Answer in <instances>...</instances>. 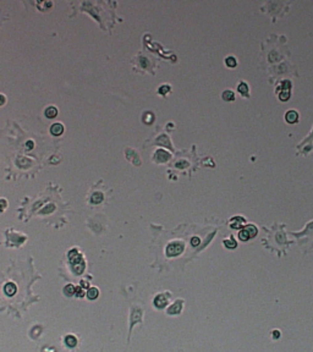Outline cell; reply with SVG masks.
Returning a JSON list of instances; mask_svg holds the SVG:
<instances>
[{
	"label": "cell",
	"mask_w": 313,
	"mask_h": 352,
	"mask_svg": "<svg viewBox=\"0 0 313 352\" xmlns=\"http://www.w3.org/2000/svg\"><path fill=\"white\" fill-rule=\"evenodd\" d=\"M76 295H77L78 297H82L83 295H86V293H84V291H83V288H81V286L76 288Z\"/></svg>",
	"instance_id": "21"
},
{
	"label": "cell",
	"mask_w": 313,
	"mask_h": 352,
	"mask_svg": "<svg viewBox=\"0 0 313 352\" xmlns=\"http://www.w3.org/2000/svg\"><path fill=\"white\" fill-rule=\"evenodd\" d=\"M54 209H55V207H54L53 204H49V205H47V208H44V209H43L40 213H42V214H48V213L53 212Z\"/></svg>",
	"instance_id": "20"
},
{
	"label": "cell",
	"mask_w": 313,
	"mask_h": 352,
	"mask_svg": "<svg viewBox=\"0 0 313 352\" xmlns=\"http://www.w3.org/2000/svg\"><path fill=\"white\" fill-rule=\"evenodd\" d=\"M6 204H7V202L5 199H0V212H2L6 208Z\"/></svg>",
	"instance_id": "22"
},
{
	"label": "cell",
	"mask_w": 313,
	"mask_h": 352,
	"mask_svg": "<svg viewBox=\"0 0 313 352\" xmlns=\"http://www.w3.org/2000/svg\"><path fill=\"white\" fill-rule=\"evenodd\" d=\"M191 243H192V246H198L200 245V238L198 237H192Z\"/></svg>",
	"instance_id": "24"
},
{
	"label": "cell",
	"mask_w": 313,
	"mask_h": 352,
	"mask_svg": "<svg viewBox=\"0 0 313 352\" xmlns=\"http://www.w3.org/2000/svg\"><path fill=\"white\" fill-rule=\"evenodd\" d=\"M279 335H280V334H279V330H274V331H273V336H274V338H279Z\"/></svg>",
	"instance_id": "28"
},
{
	"label": "cell",
	"mask_w": 313,
	"mask_h": 352,
	"mask_svg": "<svg viewBox=\"0 0 313 352\" xmlns=\"http://www.w3.org/2000/svg\"><path fill=\"white\" fill-rule=\"evenodd\" d=\"M256 235H257V229L254 225H247L239 232V237L242 241H247V240L254 237Z\"/></svg>",
	"instance_id": "2"
},
{
	"label": "cell",
	"mask_w": 313,
	"mask_h": 352,
	"mask_svg": "<svg viewBox=\"0 0 313 352\" xmlns=\"http://www.w3.org/2000/svg\"><path fill=\"white\" fill-rule=\"evenodd\" d=\"M285 119H286V121L289 124H294V122H296L299 120V114L296 111H294V110H289L286 113V115H285Z\"/></svg>",
	"instance_id": "6"
},
{
	"label": "cell",
	"mask_w": 313,
	"mask_h": 352,
	"mask_svg": "<svg viewBox=\"0 0 313 352\" xmlns=\"http://www.w3.org/2000/svg\"><path fill=\"white\" fill-rule=\"evenodd\" d=\"M69 258H70V262H71L73 265L83 260V259H82V256L77 252V250H71L69 252Z\"/></svg>",
	"instance_id": "4"
},
{
	"label": "cell",
	"mask_w": 313,
	"mask_h": 352,
	"mask_svg": "<svg viewBox=\"0 0 313 352\" xmlns=\"http://www.w3.org/2000/svg\"><path fill=\"white\" fill-rule=\"evenodd\" d=\"M83 270H84V262H83V260L73 265V271H75L76 274H82Z\"/></svg>",
	"instance_id": "15"
},
{
	"label": "cell",
	"mask_w": 313,
	"mask_h": 352,
	"mask_svg": "<svg viewBox=\"0 0 313 352\" xmlns=\"http://www.w3.org/2000/svg\"><path fill=\"white\" fill-rule=\"evenodd\" d=\"M169 91H170V87H169V86H163V87H160V89H159V92L163 93V94L167 93V92H169Z\"/></svg>",
	"instance_id": "23"
},
{
	"label": "cell",
	"mask_w": 313,
	"mask_h": 352,
	"mask_svg": "<svg viewBox=\"0 0 313 352\" xmlns=\"http://www.w3.org/2000/svg\"><path fill=\"white\" fill-rule=\"evenodd\" d=\"M244 223H245L244 218H241V217H235V218H233V219H231V223H230L231 225H230V226H231V227L237 229V227H240Z\"/></svg>",
	"instance_id": "11"
},
{
	"label": "cell",
	"mask_w": 313,
	"mask_h": 352,
	"mask_svg": "<svg viewBox=\"0 0 313 352\" xmlns=\"http://www.w3.org/2000/svg\"><path fill=\"white\" fill-rule=\"evenodd\" d=\"M64 292H65V295H66V296L71 297V296L76 295V288H75L72 284H68V285L64 288Z\"/></svg>",
	"instance_id": "12"
},
{
	"label": "cell",
	"mask_w": 313,
	"mask_h": 352,
	"mask_svg": "<svg viewBox=\"0 0 313 352\" xmlns=\"http://www.w3.org/2000/svg\"><path fill=\"white\" fill-rule=\"evenodd\" d=\"M225 63H226L228 67H235L236 66V59L234 56H229V58H226Z\"/></svg>",
	"instance_id": "19"
},
{
	"label": "cell",
	"mask_w": 313,
	"mask_h": 352,
	"mask_svg": "<svg viewBox=\"0 0 313 352\" xmlns=\"http://www.w3.org/2000/svg\"><path fill=\"white\" fill-rule=\"evenodd\" d=\"M183 248H185V246H183V243L181 241H174V242L168 245L165 252H167V256L176 257L183 252Z\"/></svg>",
	"instance_id": "1"
},
{
	"label": "cell",
	"mask_w": 313,
	"mask_h": 352,
	"mask_svg": "<svg viewBox=\"0 0 313 352\" xmlns=\"http://www.w3.org/2000/svg\"><path fill=\"white\" fill-rule=\"evenodd\" d=\"M221 97H223L224 100H228V101H231V100L235 99V94H234V92H231V91H225V92H223Z\"/></svg>",
	"instance_id": "16"
},
{
	"label": "cell",
	"mask_w": 313,
	"mask_h": 352,
	"mask_svg": "<svg viewBox=\"0 0 313 352\" xmlns=\"http://www.w3.org/2000/svg\"><path fill=\"white\" fill-rule=\"evenodd\" d=\"M182 309V301H176L173 303L169 308H168V313L169 314H179Z\"/></svg>",
	"instance_id": "5"
},
{
	"label": "cell",
	"mask_w": 313,
	"mask_h": 352,
	"mask_svg": "<svg viewBox=\"0 0 313 352\" xmlns=\"http://www.w3.org/2000/svg\"><path fill=\"white\" fill-rule=\"evenodd\" d=\"M89 285H88V283H86V281H81V288H88Z\"/></svg>",
	"instance_id": "27"
},
{
	"label": "cell",
	"mask_w": 313,
	"mask_h": 352,
	"mask_svg": "<svg viewBox=\"0 0 313 352\" xmlns=\"http://www.w3.org/2000/svg\"><path fill=\"white\" fill-rule=\"evenodd\" d=\"M167 303H168V298H167L165 295L160 293V295H157V296H155V298H154V306H155L157 308H164V307L167 306Z\"/></svg>",
	"instance_id": "3"
},
{
	"label": "cell",
	"mask_w": 313,
	"mask_h": 352,
	"mask_svg": "<svg viewBox=\"0 0 313 352\" xmlns=\"http://www.w3.org/2000/svg\"><path fill=\"white\" fill-rule=\"evenodd\" d=\"M86 295H87V297L89 300H96L98 297V295H99V290L97 288H89Z\"/></svg>",
	"instance_id": "9"
},
{
	"label": "cell",
	"mask_w": 313,
	"mask_h": 352,
	"mask_svg": "<svg viewBox=\"0 0 313 352\" xmlns=\"http://www.w3.org/2000/svg\"><path fill=\"white\" fill-rule=\"evenodd\" d=\"M102 201H103V193H101V192L93 193V196H92V198H91V202H92V203L98 204V203H101Z\"/></svg>",
	"instance_id": "14"
},
{
	"label": "cell",
	"mask_w": 313,
	"mask_h": 352,
	"mask_svg": "<svg viewBox=\"0 0 313 352\" xmlns=\"http://www.w3.org/2000/svg\"><path fill=\"white\" fill-rule=\"evenodd\" d=\"M5 101H6V98L2 96V94H0V105L5 104Z\"/></svg>",
	"instance_id": "26"
},
{
	"label": "cell",
	"mask_w": 313,
	"mask_h": 352,
	"mask_svg": "<svg viewBox=\"0 0 313 352\" xmlns=\"http://www.w3.org/2000/svg\"><path fill=\"white\" fill-rule=\"evenodd\" d=\"M224 245H225L226 247H229V248H235V247L237 246V243H236V241L234 240V237H230L229 240H224Z\"/></svg>",
	"instance_id": "18"
},
{
	"label": "cell",
	"mask_w": 313,
	"mask_h": 352,
	"mask_svg": "<svg viewBox=\"0 0 313 352\" xmlns=\"http://www.w3.org/2000/svg\"><path fill=\"white\" fill-rule=\"evenodd\" d=\"M58 115V109L55 106H49L45 109V116L48 119H51V118H55Z\"/></svg>",
	"instance_id": "10"
},
{
	"label": "cell",
	"mask_w": 313,
	"mask_h": 352,
	"mask_svg": "<svg viewBox=\"0 0 313 352\" xmlns=\"http://www.w3.org/2000/svg\"><path fill=\"white\" fill-rule=\"evenodd\" d=\"M50 132H51V135H54V136H60V135L64 132V126H63L61 124L56 122V124L51 125V127H50Z\"/></svg>",
	"instance_id": "7"
},
{
	"label": "cell",
	"mask_w": 313,
	"mask_h": 352,
	"mask_svg": "<svg viewBox=\"0 0 313 352\" xmlns=\"http://www.w3.org/2000/svg\"><path fill=\"white\" fill-rule=\"evenodd\" d=\"M33 146H35L33 141H27V142H26V147H27V149H32V148H33Z\"/></svg>",
	"instance_id": "25"
},
{
	"label": "cell",
	"mask_w": 313,
	"mask_h": 352,
	"mask_svg": "<svg viewBox=\"0 0 313 352\" xmlns=\"http://www.w3.org/2000/svg\"><path fill=\"white\" fill-rule=\"evenodd\" d=\"M239 92L242 94V96H248V86H247V83H245V82H241L240 85H239Z\"/></svg>",
	"instance_id": "17"
},
{
	"label": "cell",
	"mask_w": 313,
	"mask_h": 352,
	"mask_svg": "<svg viewBox=\"0 0 313 352\" xmlns=\"http://www.w3.org/2000/svg\"><path fill=\"white\" fill-rule=\"evenodd\" d=\"M16 290H17L16 285H14L12 283H9V284H6V285H5V288H4V292H5L7 296H14V295L16 293Z\"/></svg>",
	"instance_id": "8"
},
{
	"label": "cell",
	"mask_w": 313,
	"mask_h": 352,
	"mask_svg": "<svg viewBox=\"0 0 313 352\" xmlns=\"http://www.w3.org/2000/svg\"><path fill=\"white\" fill-rule=\"evenodd\" d=\"M65 342H66V345H68L69 347H75V346L77 345V339H76L73 335H68V336L65 338Z\"/></svg>",
	"instance_id": "13"
}]
</instances>
